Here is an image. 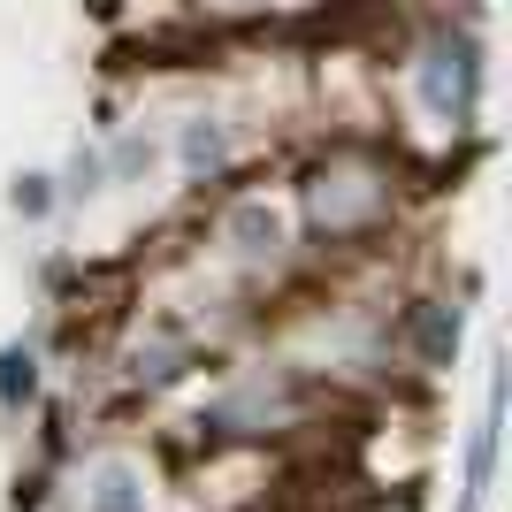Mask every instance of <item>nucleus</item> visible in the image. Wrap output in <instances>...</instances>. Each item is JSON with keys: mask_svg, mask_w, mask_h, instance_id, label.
Masks as SVG:
<instances>
[{"mask_svg": "<svg viewBox=\"0 0 512 512\" xmlns=\"http://www.w3.org/2000/svg\"><path fill=\"white\" fill-rule=\"evenodd\" d=\"M184 161H192V169L222 161V130H214V123H192V138H184Z\"/></svg>", "mask_w": 512, "mask_h": 512, "instance_id": "1", "label": "nucleus"}]
</instances>
